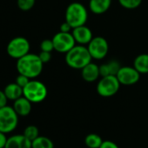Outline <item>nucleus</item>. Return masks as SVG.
Listing matches in <instances>:
<instances>
[{"label": "nucleus", "instance_id": "11", "mask_svg": "<svg viewBox=\"0 0 148 148\" xmlns=\"http://www.w3.org/2000/svg\"><path fill=\"white\" fill-rule=\"evenodd\" d=\"M72 34L76 42H78L79 45L88 44L93 38L92 30L85 25H82V26L72 29Z\"/></svg>", "mask_w": 148, "mask_h": 148}, {"label": "nucleus", "instance_id": "12", "mask_svg": "<svg viewBox=\"0 0 148 148\" xmlns=\"http://www.w3.org/2000/svg\"><path fill=\"white\" fill-rule=\"evenodd\" d=\"M4 148H32V142L24 134L14 135L7 139Z\"/></svg>", "mask_w": 148, "mask_h": 148}, {"label": "nucleus", "instance_id": "24", "mask_svg": "<svg viewBox=\"0 0 148 148\" xmlns=\"http://www.w3.org/2000/svg\"><path fill=\"white\" fill-rule=\"evenodd\" d=\"M40 49H41V51L51 52L54 49V45H53L52 40H50V39L43 40L42 42L40 43Z\"/></svg>", "mask_w": 148, "mask_h": 148}, {"label": "nucleus", "instance_id": "6", "mask_svg": "<svg viewBox=\"0 0 148 148\" xmlns=\"http://www.w3.org/2000/svg\"><path fill=\"white\" fill-rule=\"evenodd\" d=\"M120 83L116 75L102 77L97 85V92L103 97H111L118 93Z\"/></svg>", "mask_w": 148, "mask_h": 148}, {"label": "nucleus", "instance_id": "19", "mask_svg": "<svg viewBox=\"0 0 148 148\" xmlns=\"http://www.w3.org/2000/svg\"><path fill=\"white\" fill-rule=\"evenodd\" d=\"M85 143L89 148H99L103 143L101 137L96 134H90L85 139Z\"/></svg>", "mask_w": 148, "mask_h": 148}, {"label": "nucleus", "instance_id": "13", "mask_svg": "<svg viewBox=\"0 0 148 148\" xmlns=\"http://www.w3.org/2000/svg\"><path fill=\"white\" fill-rule=\"evenodd\" d=\"M82 78L87 82H93L100 76L99 73V66L95 63L90 62L85 67L81 69Z\"/></svg>", "mask_w": 148, "mask_h": 148}, {"label": "nucleus", "instance_id": "26", "mask_svg": "<svg viewBox=\"0 0 148 148\" xmlns=\"http://www.w3.org/2000/svg\"><path fill=\"white\" fill-rule=\"evenodd\" d=\"M41 62L43 63H47L51 61V52H45V51H41L38 55Z\"/></svg>", "mask_w": 148, "mask_h": 148}, {"label": "nucleus", "instance_id": "2", "mask_svg": "<svg viewBox=\"0 0 148 148\" xmlns=\"http://www.w3.org/2000/svg\"><path fill=\"white\" fill-rule=\"evenodd\" d=\"M92 56L85 45H75L65 55L67 65L75 69H82L87 64L92 62Z\"/></svg>", "mask_w": 148, "mask_h": 148}, {"label": "nucleus", "instance_id": "8", "mask_svg": "<svg viewBox=\"0 0 148 148\" xmlns=\"http://www.w3.org/2000/svg\"><path fill=\"white\" fill-rule=\"evenodd\" d=\"M51 40L53 42L54 49L59 53L66 54L75 46L76 43V41L71 32L65 33L59 31L55 34Z\"/></svg>", "mask_w": 148, "mask_h": 148}, {"label": "nucleus", "instance_id": "18", "mask_svg": "<svg viewBox=\"0 0 148 148\" xmlns=\"http://www.w3.org/2000/svg\"><path fill=\"white\" fill-rule=\"evenodd\" d=\"M133 67L140 74L148 73V54L139 55L133 62Z\"/></svg>", "mask_w": 148, "mask_h": 148}, {"label": "nucleus", "instance_id": "17", "mask_svg": "<svg viewBox=\"0 0 148 148\" xmlns=\"http://www.w3.org/2000/svg\"><path fill=\"white\" fill-rule=\"evenodd\" d=\"M8 100L16 101L23 96V88L18 86L16 82L8 84L3 90Z\"/></svg>", "mask_w": 148, "mask_h": 148}, {"label": "nucleus", "instance_id": "22", "mask_svg": "<svg viewBox=\"0 0 148 148\" xmlns=\"http://www.w3.org/2000/svg\"><path fill=\"white\" fill-rule=\"evenodd\" d=\"M119 3L122 7L126 9L133 10L138 8L141 4L142 0H119Z\"/></svg>", "mask_w": 148, "mask_h": 148}, {"label": "nucleus", "instance_id": "14", "mask_svg": "<svg viewBox=\"0 0 148 148\" xmlns=\"http://www.w3.org/2000/svg\"><path fill=\"white\" fill-rule=\"evenodd\" d=\"M13 109L19 116H27L31 111V102L24 96L14 101Z\"/></svg>", "mask_w": 148, "mask_h": 148}, {"label": "nucleus", "instance_id": "10", "mask_svg": "<svg viewBox=\"0 0 148 148\" xmlns=\"http://www.w3.org/2000/svg\"><path fill=\"white\" fill-rule=\"evenodd\" d=\"M117 78L122 85H133L140 80V74L134 67H121L117 74Z\"/></svg>", "mask_w": 148, "mask_h": 148}, {"label": "nucleus", "instance_id": "27", "mask_svg": "<svg viewBox=\"0 0 148 148\" xmlns=\"http://www.w3.org/2000/svg\"><path fill=\"white\" fill-rule=\"evenodd\" d=\"M99 148H119V147L116 143L111 140H106V141H103L102 145Z\"/></svg>", "mask_w": 148, "mask_h": 148}, {"label": "nucleus", "instance_id": "28", "mask_svg": "<svg viewBox=\"0 0 148 148\" xmlns=\"http://www.w3.org/2000/svg\"><path fill=\"white\" fill-rule=\"evenodd\" d=\"M72 29V26L65 21V23H63L60 26V31L61 32H65V33H70L71 30Z\"/></svg>", "mask_w": 148, "mask_h": 148}, {"label": "nucleus", "instance_id": "30", "mask_svg": "<svg viewBox=\"0 0 148 148\" xmlns=\"http://www.w3.org/2000/svg\"><path fill=\"white\" fill-rule=\"evenodd\" d=\"M6 141H7V138L5 136V134L0 132V148H4Z\"/></svg>", "mask_w": 148, "mask_h": 148}, {"label": "nucleus", "instance_id": "4", "mask_svg": "<svg viewBox=\"0 0 148 148\" xmlns=\"http://www.w3.org/2000/svg\"><path fill=\"white\" fill-rule=\"evenodd\" d=\"M23 96L28 99L31 103H38L46 98L47 88L43 82L32 80L23 88Z\"/></svg>", "mask_w": 148, "mask_h": 148}, {"label": "nucleus", "instance_id": "21", "mask_svg": "<svg viewBox=\"0 0 148 148\" xmlns=\"http://www.w3.org/2000/svg\"><path fill=\"white\" fill-rule=\"evenodd\" d=\"M28 140H30L31 142L36 140L38 136H39V131L38 129V127L36 126H33V125H31V126H28L24 131V134H23Z\"/></svg>", "mask_w": 148, "mask_h": 148}, {"label": "nucleus", "instance_id": "5", "mask_svg": "<svg viewBox=\"0 0 148 148\" xmlns=\"http://www.w3.org/2000/svg\"><path fill=\"white\" fill-rule=\"evenodd\" d=\"M18 123V115L13 108L5 106L0 108V132L8 134L15 130Z\"/></svg>", "mask_w": 148, "mask_h": 148}, {"label": "nucleus", "instance_id": "16", "mask_svg": "<svg viewBox=\"0 0 148 148\" xmlns=\"http://www.w3.org/2000/svg\"><path fill=\"white\" fill-rule=\"evenodd\" d=\"M112 0H90L89 7L94 14H103L107 11L111 6Z\"/></svg>", "mask_w": 148, "mask_h": 148}, {"label": "nucleus", "instance_id": "29", "mask_svg": "<svg viewBox=\"0 0 148 148\" xmlns=\"http://www.w3.org/2000/svg\"><path fill=\"white\" fill-rule=\"evenodd\" d=\"M7 101H8V99H7L4 92L0 90V108L7 106Z\"/></svg>", "mask_w": 148, "mask_h": 148}, {"label": "nucleus", "instance_id": "9", "mask_svg": "<svg viewBox=\"0 0 148 148\" xmlns=\"http://www.w3.org/2000/svg\"><path fill=\"white\" fill-rule=\"evenodd\" d=\"M90 55L93 59L101 60L106 57L109 50L107 41L102 36H96L92 39L87 47Z\"/></svg>", "mask_w": 148, "mask_h": 148}, {"label": "nucleus", "instance_id": "15", "mask_svg": "<svg viewBox=\"0 0 148 148\" xmlns=\"http://www.w3.org/2000/svg\"><path fill=\"white\" fill-rule=\"evenodd\" d=\"M121 66L118 61L113 60L108 63H105L99 66V73L100 76L105 77L108 75H117L119 70L120 69Z\"/></svg>", "mask_w": 148, "mask_h": 148}, {"label": "nucleus", "instance_id": "7", "mask_svg": "<svg viewBox=\"0 0 148 148\" xmlns=\"http://www.w3.org/2000/svg\"><path fill=\"white\" fill-rule=\"evenodd\" d=\"M29 50L30 42L26 38L22 36L11 39L7 45L8 55L15 59H20L21 57L29 54Z\"/></svg>", "mask_w": 148, "mask_h": 148}, {"label": "nucleus", "instance_id": "23", "mask_svg": "<svg viewBox=\"0 0 148 148\" xmlns=\"http://www.w3.org/2000/svg\"><path fill=\"white\" fill-rule=\"evenodd\" d=\"M36 0H17V6L22 10H30L35 4Z\"/></svg>", "mask_w": 148, "mask_h": 148}, {"label": "nucleus", "instance_id": "3", "mask_svg": "<svg viewBox=\"0 0 148 148\" xmlns=\"http://www.w3.org/2000/svg\"><path fill=\"white\" fill-rule=\"evenodd\" d=\"M88 18L86 8L80 3H70L65 10V21L72 29L85 25Z\"/></svg>", "mask_w": 148, "mask_h": 148}, {"label": "nucleus", "instance_id": "1", "mask_svg": "<svg viewBox=\"0 0 148 148\" xmlns=\"http://www.w3.org/2000/svg\"><path fill=\"white\" fill-rule=\"evenodd\" d=\"M44 63L41 62L38 55L27 54L17 59V69L20 75H25L30 79L38 77L43 70Z\"/></svg>", "mask_w": 148, "mask_h": 148}, {"label": "nucleus", "instance_id": "20", "mask_svg": "<svg viewBox=\"0 0 148 148\" xmlns=\"http://www.w3.org/2000/svg\"><path fill=\"white\" fill-rule=\"evenodd\" d=\"M32 148H54V145L49 138L38 136L32 141Z\"/></svg>", "mask_w": 148, "mask_h": 148}, {"label": "nucleus", "instance_id": "25", "mask_svg": "<svg viewBox=\"0 0 148 148\" xmlns=\"http://www.w3.org/2000/svg\"><path fill=\"white\" fill-rule=\"evenodd\" d=\"M30 81H31L30 78H28V77L25 76V75H20V74H19V75L16 78V83H17L18 86H20L21 88H23L29 83Z\"/></svg>", "mask_w": 148, "mask_h": 148}]
</instances>
